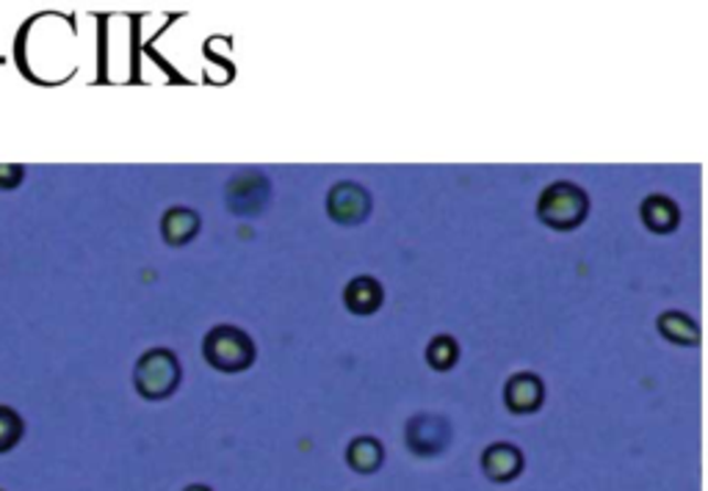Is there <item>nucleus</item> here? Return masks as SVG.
<instances>
[{
  "mask_svg": "<svg viewBox=\"0 0 708 491\" xmlns=\"http://www.w3.org/2000/svg\"><path fill=\"white\" fill-rule=\"evenodd\" d=\"M587 199L576 185L559 183L543 194L540 199V218L548 227L557 229H573L576 223L584 218Z\"/></svg>",
  "mask_w": 708,
  "mask_h": 491,
  "instance_id": "f03ea898",
  "label": "nucleus"
},
{
  "mask_svg": "<svg viewBox=\"0 0 708 491\" xmlns=\"http://www.w3.org/2000/svg\"><path fill=\"white\" fill-rule=\"evenodd\" d=\"M662 331L673 337L675 342H695L697 329L684 318V315H664L662 318Z\"/></svg>",
  "mask_w": 708,
  "mask_h": 491,
  "instance_id": "ddd939ff",
  "label": "nucleus"
},
{
  "mask_svg": "<svg viewBox=\"0 0 708 491\" xmlns=\"http://www.w3.org/2000/svg\"><path fill=\"white\" fill-rule=\"evenodd\" d=\"M25 434L23 417L12 406H0V452H9L20 445Z\"/></svg>",
  "mask_w": 708,
  "mask_h": 491,
  "instance_id": "f8f14e48",
  "label": "nucleus"
},
{
  "mask_svg": "<svg viewBox=\"0 0 708 491\" xmlns=\"http://www.w3.org/2000/svg\"><path fill=\"white\" fill-rule=\"evenodd\" d=\"M642 216H645V221L651 223L656 232H669V229L675 227V221H678L675 205L669 199H664V196H651V199L645 201V207H642Z\"/></svg>",
  "mask_w": 708,
  "mask_h": 491,
  "instance_id": "9b49d317",
  "label": "nucleus"
},
{
  "mask_svg": "<svg viewBox=\"0 0 708 491\" xmlns=\"http://www.w3.org/2000/svg\"><path fill=\"white\" fill-rule=\"evenodd\" d=\"M543 401V386L537 375H515L506 386V406L512 408L515 414H528L540 408Z\"/></svg>",
  "mask_w": 708,
  "mask_h": 491,
  "instance_id": "0eeeda50",
  "label": "nucleus"
},
{
  "mask_svg": "<svg viewBox=\"0 0 708 491\" xmlns=\"http://www.w3.org/2000/svg\"><path fill=\"white\" fill-rule=\"evenodd\" d=\"M23 174H25V168L23 166H0V188L7 190V188H18L20 185V179H23Z\"/></svg>",
  "mask_w": 708,
  "mask_h": 491,
  "instance_id": "2eb2a0df",
  "label": "nucleus"
},
{
  "mask_svg": "<svg viewBox=\"0 0 708 491\" xmlns=\"http://www.w3.org/2000/svg\"><path fill=\"white\" fill-rule=\"evenodd\" d=\"M383 304V291L377 282L372 280H357L348 285L346 291V307L357 315H368Z\"/></svg>",
  "mask_w": 708,
  "mask_h": 491,
  "instance_id": "1a4fd4ad",
  "label": "nucleus"
},
{
  "mask_svg": "<svg viewBox=\"0 0 708 491\" xmlns=\"http://www.w3.org/2000/svg\"><path fill=\"white\" fill-rule=\"evenodd\" d=\"M407 441H410L412 452H418V456H432V452L446 447V441H449V428H446L443 419L438 417H418L410 423Z\"/></svg>",
  "mask_w": 708,
  "mask_h": 491,
  "instance_id": "20e7f679",
  "label": "nucleus"
},
{
  "mask_svg": "<svg viewBox=\"0 0 708 491\" xmlns=\"http://www.w3.org/2000/svg\"><path fill=\"white\" fill-rule=\"evenodd\" d=\"M194 232H197V216H194V212L178 207V210H169L167 216H163V238L172 246L186 243Z\"/></svg>",
  "mask_w": 708,
  "mask_h": 491,
  "instance_id": "9d476101",
  "label": "nucleus"
},
{
  "mask_svg": "<svg viewBox=\"0 0 708 491\" xmlns=\"http://www.w3.org/2000/svg\"><path fill=\"white\" fill-rule=\"evenodd\" d=\"M482 469L490 480L495 483H506L515 480L523 469V456L515 445H493L484 450Z\"/></svg>",
  "mask_w": 708,
  "mask_h": 491,
  "instance_id": "39448f33",
  "label": "nucleus"
},
{
  "mask_svg": "<svg viewBox=\"0 0 708 491\" xmlns=\"http://www.w3.org/2000/svg\"><path fill=\"white\" fill-rule=\"evenodd\" d=\"M383 456H385L383 445H379L377 439H372V436H361V439H354L352 445H348L346 461L352 469L368 474V472H374V469H379Z\"/></svg>",
  "mask_w": 708,
  "mask_h": 491,
  "instance_id": "6e6552de",
  "label": "nucleus"
},
{
  "mask_svg": "<svg viewBox=\"0 0 708 491\" xmlns=\"http://www.w3.org/2000/svg\"><path fill=\"white\" fill-rule=\"evenodd\" d=\"M253 342L244 331L230 329H216L211 331L208 340H205V357L214 368L219 370H242L253 362Z\"/></svg>",
  "mask_w": 708,
  "mask_h": 491,
  "instance_id": "7ed1b4c3",
  "label": "nucleus"
},
{
  "mask_svg": "<svg viewBox=\"0 0 708 491\" xmlns=\"http://www.w3.org/2000/svg\"><path fill=\"white\" fill-rule=\"evenodd\" d=\"M368 210V196L366 190L357 188L352 183L337 185L330 194V216H335L341 223L361 221Z\"/></svg>",
  "mask_w": 708,
  "mask_h": 491,
  "instance_id": "423d86ee",
  "label": "nucleus"
},
{
  "mask_svg": "<svg viewBox=\"0 0 708 491\" xmlns=\"http://www.w3.org/2000/svg\"><path fill=\"white\" fill-rule=\"evenodd\" d=\"M178 381H181V368H178V359L169 351H150L139 359L136 390L147 401H161V397L172 395Z\"/></svg>",
  "mask_w": 708,
  "mask_h": 491,
  "instance_id": "f257e3e1",
  "label": "nucleus"
},
{
  "mask_svg": "<svg viewBox=\"0 0 708 491\" xmlns=\"http://www.w3.org/2000/svg\"><path fill=\"white\" fill-rule=\"evenodd\" d=\"M186 491H211V489H208V485H189Z\"/></svg>",
  "mask_w": 708,
  "mask_h": 491,
  "instance_id": "dca6fc26",
  "label": "nucleus"
},
{
  "mask_svg": "<svg viewBox=\"0 0 708 491\" xmlns=\"http://www.w3.org/2000/svg\"><path fill=\"white\" fill-rule=\"evenodd\" d=\"M429 362H432V368L443 370V368H451L457 359V346L451 342V337H438V340L429 346Z\"/></svg>",
  "mask_w": 708,
  "mask_h": 491,
  "instance_id": "4468645a",
  "label": "nucleus"
}]
</instances>
